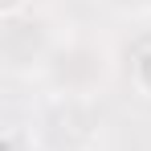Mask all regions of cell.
<instances>
[{"label":"cell","mask_w":151,"mask_h":151,"mask_svg":"<svg viewBox=\"0 0 151 151\" xmlns=\"http://www.w3.org/2000/svg\"><path fill=\"white\" fill-rule=\"evenodd\" d=\"M17 4H21V0H4V8H17Z\"/></svg>","instance_id":"cell-1"}]
</instances>
